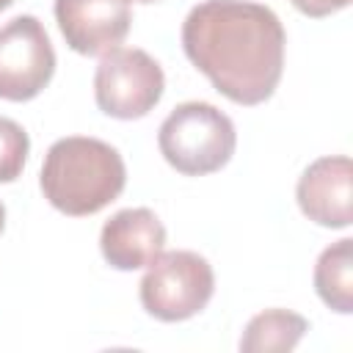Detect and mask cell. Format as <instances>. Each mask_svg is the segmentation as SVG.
Returning <instances> with one entry per match:
<instances>
[{"mask_svg": "<svg viewBox=\"0 0 353 353\" xmlns=\"http://www.w3.org/2000/svg\"><path fill=\"white\" fill-rule=\"evenodd\" d=\"M287 33L273 8L251 0H201L182 22L188 61L237 105L268 102L284 72Z\"/></svg>", "mask_w": 353, "mask_h": 353, "instance_id": "1", "label": "cell"}, {"mask_svg": "<svg viewBox=\"0 0 353 353\" xmlns=\"http://www.w3.org/2000/svg\"><path fill=\"white\" fill-rule=\"evenodd\" d=\"M39 185L58 212L83 218L105 210L121 196L127 168L116 146L99 138L69 135L47 149Z\"/></svg>", "mask_w": 353, "mask_h": 353, "instance_id": "2", "label": "cell"}, {"mask_svg": "<svg viewBox=\"0 0 353 353\" xmlns=\"http://www.w3.org/2000/svg\"><path fill=\"white\" fill-rule=\"evenodd\" d=\"M157 146L165 163L185 176L221 171L237 146L232 119L210 102H182L160 124Z\"/></svg>", "mask_w": 353, "mask_h": 353, "instance_id": "3", "label": "cell"}, {"mask_svg": "<svg viewBox=\"0 0 353 353\" xmlns=\"http://www.w3.org/2000/svg\"><path fill=\"white\" fill-rule=\"evenodd\" d=\"M215 292L212 265L196 251H163L138 284L141 306L160 323H182L207 309Z\"/></svg>", "mask_w": 353, "mask_h": 353, "instance_id": "4", "label": "cell"}, {"mask_svg": "<svg viewBox=\"0 0 353 353\" xmlns=\"http://www.w3.org/2000/svg\"><path fill=\"white\" fill-rule=\"evenodd\" d=\"M163 66L138 47H116L105 52L94 72L97 108L110 119H143L163 99Z\"/></svg>", "mask_w": 353, "mask_h": 353, "instance_id": "5", "label": "cell"}, {"mask_svg": "<svg viewBox=\"0 0 353 353\" xmlns=\"http://www.w3.org/2000/svg\"><path fill=\"white\" fill-rule=\"evenodd\" d=\"M55 74V50L44 25L19 14L0 25V99L28 102L39 97Z\"/></svg>", "mask_w": 353, "mask_h": 353, "instance_id": "6", "label": "cell"}, {"mask_svg": "<svg viewBox=\"0 0 353 353\" xmlns=\"http://www.w3.org/2000/svg\"><path fill=\"white\" fill-rule=\"evenodd\" d=\"M55 22L66 44L80 55H105L130 33V0H55Z\"/></svg>", "mask_w": 353, "mask_h": 353, "instance_id": "7", "label": "cell"}, {"mask_svg": "<svg viewBox=\"0 0 353 353\" xmlns=\"http://www.w3.org/2000/svg\"><path fill=\"white\" fill-rule=\"evenodd\" d=\"M295 199L301 212L325 229H347L353 221V163L347 154H328L306 165Z\"/></svg>", "mask_w": 353, "mask_h": 353, "instance_id": "8", "label": "cell"}, {"mask_svg": "<svg viewBox=\"0 0 353 353\" xmlns=\"http://www.w3.org/2000/svg\"><path fill=\"white\" fill-rule=\"evenodd\" d=\"M99 251L116 270H141L165 251V226L149 207L119 210L102 223Z\"/></svg>", "mask_w": 353, "mask_h": 353, "instance_id": "9", "label": "cell"}, {"mask_svg": "<svg viewBox=\"0 0 353 353\" xmlns=\"http://www.w3.org/2000/svg\"><path fill=\"white\" fill-rule=\"evenodd\" d=\"M314 292L331 312L336 314L353 312V240L350 237L331 243L317 256Z\"/></svg>", "mask_w": 353, "mask_h": 353, "instance_id": "10", "label": "cell"}, {"mask_svg": "<svg viewBox=\"0 0 353 353\" xmlns=\"http://www.w3.org/2000/svg\"><path fill=\"white\" fill-rule=\"evenodd\" d=\"M309 331V320L290 309H265L254 314L240 336V350L245 353H284L292 350L303 334Z\"/></svg>", "mask_w": 353, "mask_h": 353, "instance_id": "11", "label": "cell"}, {"mask_svg": "<svg viewBox=\"0 0 353 353\" xmlns=\"http://www.w3.org/2000/svg\"><path fill=\"white\" fill-rule=\"evenodd\" d=\"M30 152V138L22 124H17L8 116H0V182H14Z\"/></svg>", "mask_w": 353, "mask_h": 353, "instance_id": "12", "label": "cell"}, {"mask_svg": "<svg viewBox=\"0 0 353 353\" xmlns=\"http://www.w3.org/2000/svg\"><path fill=\"white\" fill-rule=\"evenodd\" d=\"M301 14L312 17V19H323V17H331L342 8L350 6V0H290Z\"/></svg>", "mask_w": 353, "mask_h": 353, "instance_id": "13", "label": "cell"}, {"mask_svg": "<svg viewBox=\"0 0 353 353\" xmlns=\"http://www.w3.org/2000/svg\"><path fill=\"white\" fill-rule=\"evenodd\" d=\"M3 229H6V207L0 201V234H3Z\"/></svg>", "mask_w": 353, "mask_h": 353, "instance_id": "14", "label": "cell"}, {"mask_svg": "<svg viewBox=\"0 0 353 353\" xmlns=\"http://www.w3.org/2000/svg\"><path fill=\"white\" fill-rule=\"evenodd\" d=\"M11 3H14V0H0V11H6V8L11 6Z\"/></svg>", "mask_w": 353, "mask_h": 353, "instance_id": "15", "label": "cell"}, {"mask_svg": "<svg viewBox=\"0 0 353 353\" xmlns=\"http://www.w3.org/2000/svg\"><path fill=\"white\" fill-rule=\"evenodd\" d=\"M135 3H154V0H135Z\"/></svg>", "mask_w": 353, "mask_h": 353, "instance_id": "16", "label": "cell"}]
</instances>
